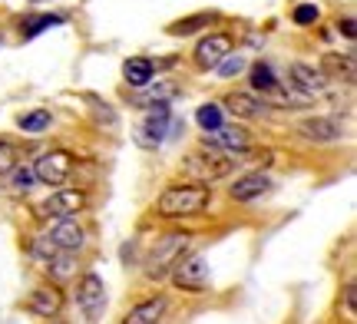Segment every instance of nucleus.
Returning a JSON list of instances; mask_svg holds the SVG:
<instances>
[{"instance_id": "1", "label": "nucleus", "mask_w": 357, "mask_h": 324, "mask_svg": "<svg viewBox=\"0 0 357 324\" xmlns=\"http://www.w3.org/2000/svg\"><path fill=\"white\" fill-rule=\"evenodd\" d=\"M212 202V189L189 182V185H169L166 192L155 199V212L162 219H185V215H199Z\"/></svg>"}, {"instance_id": "2", "label": "nucleus", "mask_w": 357, "mask_h": 324, "mask_svg": "<svg viewBox=\"0 0 357 324\" xmlns=\"http://www.w3.org/2000/svg\"><path fill=\"white\" fill-rule=\"evenodd\" d=\"M189 242L192 238L189 235H182V232H172V235H166V238H159L155 248H153V255H149V261H146V278H153V281L166 278L178 261L185 259Z\"/></svg>"}, {"instance_id": "3", "label": "nucleus", "mask_w": 357, "mask_h": 324, "mask_svg": "<svg viewBox=\"0 0 357 324\" xmlns=\"http://www.w3.org/2000/svg\"><path fill=\"white\" fill-rule=\"evenodd\" d=\"M77 304L86 321H100L106 311V285L100 275H83V281L77 288Z\"/></svg>"}, {"instance_id": "4", "label": "nucleus", "mask_w": 357, "mask_h": 324, "mask_svg": "<svg viewBox=\"0 0 357 324\" xmlns=\"http://www.w3.org/2000/svg\"><path fill=\"white\" fill-rule=\"evenodd\" d=\"M70 172H73V156L63 153V149H56V153H47V156H40L33 162V176L37 182L43 185H63L70 179Z\"/></svg>"}, {"instance_id": "5", "label": "nucleus", "mask_w": 357, "mask_h": 324, "mask_svg": "<svg viewBox=\"0 0 357 324\" xmlns=\"http://www.w3.org/2000/svg\"><path fill=\"white\" fill-rule=\"evenodd\" d=\"M231 169H235V162H231L229 156H189L185 159V176H192L199 185L225 179Z\"/></svg>"}, {"instance_id": "6", "label": "nucleus", "mask_w": 357, "mask_h": 324, "mask_svg": "<svg viewBox=\"0 0 357 324\" xmlns=\"http://www.w3.org/2000/svg\"><path fill=\"white\" fill-rule=\"evenodd\" d=\"M169 275H172L176 288H182V291H202V288H208V265H205L202 255L182 259Z\"/></svg>"}, {"instance_id": "7", "label": "nucleus", "mask_w": 357, "mask_h": 324, "mask_svg": "<svg viewBox=\"0 0 357 324\" xmlns=\"http://www.w3.org/2000/svg\"><path fill=\"white\" fill-rule=\"evenodd\" d=\"M86 206V195L79 192V189H60V192H53L43 206L37 208L43 219H66V215H77L79 208Z\"/></svg>"}, {"instance_id": "8", "label": "nucleus", "mask_w": 357, "mask_h": 324, "mask_svg": "<svg viewBox=\"0 0 357 324\" xmlns=\"http://www.w3.org/2000/svg\"><path fill=\"white\" fill-rule=\"evenodd\" d=\"M229 53H231L229 33H208V37L199 40V47H195V63L202 66V70H215Z\"/></svg>"}, {"instance_id": "9", "label": "nucleus", "mask_w": 357, "mask_h": 324, "mask_svg": "<svg viewBox=\"0 0 357 324\" xmlns=\"http://www.w3.org/2000/svg\"><path fill=\"white\" fill-rule=\"evenodd\" d=\"M169 126H172V113H169V103H153V113L142 119L139 136L146 146H159L169 136Z\"/></svg>"}, {"instance_id": "10", "label": "nucleus", "mask_w": 357, "mask_h": 324, "mask_svg": "<svg viewBox=\"0 0 357 324\" xmlns=\"http://www.w3.org/2000/svg\"><path fill=\"white\" fill-rule=\"evenodd\" d=\"M205 146L208 149H225V153H245L252 146V139L238 126H218V130L205 132Z\"/></svg>"}, {"instance_id": "11", "label": "nucleus", "mask_w": 357, "mask_h": 324, "mask_svg": "<svg viewBox=\"0 0 357 324\" xmlns=\"http://www.w3.org/2000/svg\"><path fill=\"white\" fill-rule=\"evenodd\" d=\"M291 86L294 90H301L305 96H321V93L328 90V77L321 73V70H314V66L307 63H291Z\"/></svg>"}, {"instance_id": "12", "label": "nucleus", "mask_w": 357, "mask_h": 324, "mask_svg": "<svg viewBox=\"0 0 357 324\" xmlns=\"http://www.w3.org/2000/svg\"><path fill=\"white\" fill-rule=\"evenodd\" d=\"M301 136L311 139V143H334L341 139V123L331 116H314V119H301Z\"/></svg>"}, {"instance_id": "13", "label": "nucleus", "mask_w": 357, "mask_h": 324, "mask_svg": "<svg viewBox=\"0 0 357 324\" xmlns=\"http://www.w3.org/2000/svg\"><path fill=\"white\" fill-rule=\"evenodd\" d=\"M63 308V295L56 288H37L30 298H26V311L37 314V318H56Z\"/></svg>"}, {"instance_id": "14", "label": "nucleus", "mask_w": 357, "mask_h": 324, "mask_svg": "<svg viewBox=\"0 0 357 324\" xmlns=\"http://www.w3.org/2000/svg\"><path fill=\"white\" fill-rule=\"evenodd\" d=\"M268 189H271L268 176H261V172H252V176H242V179L235 182V185L229 189V195L235 199V202H255V199H261Z\"/></svg>"}, {"instance_id": "15", "label": "nucleus", "mask_w": 357, "mask_h": 324, "mask_svg": "<svg viewBox=\"0 0 357 324\" xmlns=\"http://www.w3.org/2000/svg\"><path fill=\"white\" fill-rule=\"evenodd\" d=\"M166 308H169V301L162 298V295H155V298L136 304V308L123 318V324H159L162 314H166Z\"/></svg>"}, {"instance_id": "16", "label": "nucleus", "mask_w": 357, "mask_h": 324, "mask_svg": "<svg viewBox=\"0 0 357 324\" xmlns=\"http://www.w3.org/2000/svg\"><path fill=\"white\" fill-rule=\"evenodd\" d=\"M50 242L60 248V252H77V248L83 245V229L77 225V219H60L53 225Z\"/></svg>"}, {"instance_id": "17", "label": "nucleus", "mask_w": 357, "mask_h": 324, "mask_svg": "<svg viewBox=\"0 0 357 324\" xmlns=\"http://www.w3.org/2000/svg\"><path fill=\"white\" fill-rule=\"evenodd\" d=\"M153 73L155 66L149 56H129L126 66H123V77H126L129 86H136V90H146L149 83H153Z\"/></svg>"}, {"instance_id": "18", "label": "nucleus", "mask_w": 357, "mask_h": 324, "mask_svg": "<svg viewBox=\"0 0 357 324\" xmlns=\"http://www.w3.org/2000/svg\"><path fill=\"white\" fill-rule=\"evenodd\" d=\"M225 106H229V113H235V116H245V119L261 116V113L268 109L265 103H258L255 96H248V93H231L229 100H225Z\"/></svg>"}, {"instance_id": "19", "label": "nucleus", "mask_w": 357, "mask_h": 324, "mask_svg": "<svg viewBox=\"0 0 357 324\" xmlns=\"http://www.w3.org/2000/svg\"><path fill=\"white\" fill-rule=\"evenodd\" d=\"M195 123H199L205 132H212V130H218V126H225V109L215 103H205L195 109Z\"/></svg>"}, {"instance_id": "20", "label": "nucleus", "mask_w": 357, "mask_h": 324, "mask_svg": "<svg viewBox=\"0 0 357 324\" xmlns=\"http://www.w3.org/2000/svg\"><path fill=\"white\" fill-rule=\"evenodd\" d=\"M248 79H252V90L255 93H275L278 90V79H275V73H271V66H265V63L252 66Z\"/></svg>"}, {"instance_id": "21", "label": "nucleus", "mask_w": 357, "mask_h": 324, "mask_svg": "<svg viewBox=\"0 0 357 324\" xmlns=\"http://www.w3.org/2000/svg\"><path fill=\"white\" fill-rule=\"evenodd\" d=\"M212 24V13H195V17H185V20H176V24H169V33L172 37H189L195 30H202V26Z\"/></svg>"}, {"instance_id": "22", "label": "nucleus", "mask_w": 357, "mask_h": 324, "mask_svg": "<svg viewBox=\"0 0 357 324\" xmlns=\"http://www.w3.org/2000/svg\"><path fill=\"white\" fill-rule=\"evenodd\" d=\"M50 126V109H30L20 116V130L24 132H43Z\"/></svg>"}, {"instance_id": "23", "label": "nucleus", "mask_w": 357, "mask_h": 324, "mask_svg": "<svg viewBox=\"0 0 357 324\" xmlns=\"http://www.w3.org/2000/svg\"><path fill=\"white\" fill-rule=\"evenodd\" d=\"M30 255L37 261H43V265H50L56 255H60V248L53 245L50 238H33V245H30Z\"/></svg>"}, {"instance_id": "24", "label": "nucleus", "mask_w": 357, "mask_h": 324, "mask_svg": "<svg viewBox=\"0 0 357 324\" xmlns=\"http://www.w3.org/2000/svg\"><path fill=\"white\" fill-rule=\"evenodd\" d=\"M63 20L60 17H53V13H43V17H33V20H26L24 24V33L26 37H37V33H43L47 26H60Z\"/></svg>"}, {"instance_id": "25", "label": "nucleus", "mask_w": 357, "mask_h": 324, "mask_svg": "<svg viewBox=\"0 0 357 324\" xmlns=\"http://www.w3.org/2000/svg\"><path fill=\"white\" fill-rule=\"evenodd\" d=\"M17 162H20L17 146H10V143H3V139H0V172H3V176H7V172H13V169H17Z\"/></svg>"}, {"instance_id": "26", "label": "nucleus", "mask_w": 357, "mask_h": 324, "mask_svg": "<svg viewBox=\"0 0 357 324\" xmlns=\"http://www.w3.org/2000/svg\"><path fill=\"white\" fill-rule=\"evenodd\" d=\"M47 272H53L56 278H70V275H73V259H70V252H66V255H56V259L47 265Z\"/></svg>"}, {"instance_id": "27", "label": "nucleus", "mask_w": 357, "mask_h": 324, "mask_svg": "<svg viewBox=\"0 0 357 324\" xmlns=\"http://www.w3.org/2000/svg\"><path fill=\"white\" fill-rule=\"evenodd\" d=\"M291 20H294V24H301V26L314 24V20H318V7H314V3H301V7H294Z\"/></svg>"}, {"instance_id": "28", "label": "nucleus", "mask_w": 357, "mask_h": 324, "mask_svg": "<svg viewBox=\"0 0 357 324\" xmlns=\"http://www.w3.org/2000/svg\"><path fill=\"white\" fill-rule=\"evenodd\" d=\"M215 70L222 73V77H238V73L245 70V60H242V56H231V53H229V56H225V60H222Z\"/></svg>"}, {"instance_id": "29", "label": "nucleus", "mask_w": 357, "mask_h": 324, "mask_svg": "<svg viewBox=\"0 0 357 324\" xmlns=\"http://www.w3.org/2000/svg\"><path fill=\"white\" fill-rule=\"evenodd\" d=\"M10 176H13V185H17V189H30L33 179H37V176H33V169H24V166H17Z\"/></svg>"}, {"instance_id": "30", "label": "nucleus", "mask_w": 357, "mask_h": 324, "mask_svg": "<svg viewBox=\"0 0 357 324\" xmlns=\"http://www.w3.org/2000/svg\"><path fill=\"white\" fill-rule=\"evenodd\" d=\"M344 308H347V318H354V285L344 288Z\"/></svg>"}, {"instance_id": "31", "label": "nucleus", "mask_w": 357, "mask_h": 324, "mask_svg": "<svg viewBox=\"0 0 357 324\" xmlns=\"http://www.w3.org/2000/svg\"><path fill=\"white\" fill-rule=\"evenodd\" d=\"M341 33H344L347 40H354V20H351V17H344V20H341Z\"/></svg>"}, {"instance_id": "32", "label": "nucleus", "mask_w": 357, "mask_h": 324, "mask_svg": "<svg viewBox=\"0 0 357 324\" xmlns=\"http://www.w3.org/2000/svg\"><path fill=\"white\" fill-rule=\"evenodd\" d=\"M60 324H63V321H60Z\"/></svg>"}]
</instances>
